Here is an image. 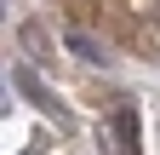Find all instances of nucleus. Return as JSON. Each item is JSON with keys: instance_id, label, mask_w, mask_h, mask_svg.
I'll return each mask as SVG.
<instances>
[{"instance_id": "obj_2", "label": "nucleus", "mask_w": 160, "mask_h": 155, "mask_svg": "<svg viewBox=\"0 0 160 155\" xmlns=\"http://www.w3.org/2000/svg\"><path fill=\"white\" fill-rule=\"evenodd\" d=\"M63 46H69V52L80 57V63H92V69H97V63H109V52H103V40H92L86 29H63Z\"/></svg>"}, {"instance_id": "obj_1", "label": "nucleus", "mask_w": 160, "mask_h": 155, "mask_svg": "<svg viewBox=\"0 0 160 155\" xmlns=\"http://www.w3.org/2000/svg\"><path fill=\"white\" fill-rule=\"evenodd\" d=\"M12 86H17V92H23V98H29V104H34L40 115H57V121H63V126H69V115H63V109H57V98H52V92H46V86H40V75H34L29 63H17V69H12Z\"/></svg>"}, {"instance_id": "obj_3", "label": "nucleus", "mask_w": 160, "mask_h": 155, "mask_svg": "<svg viewBox=\"0 0 160 155\" xmlns=\"http://www.w3.org/2000/svg\"><path fill=\"white\" fill-rule=\"evenodd\" d=\"M17 40H23V52H29V63H52V40H46V29H40V23H23V29H17Z\"/></svg>"}, {"instance_id": "obj_4", "label": "nucleus", "mask_w": 160, "mask_h": 155, "mask_svg": "<svg viewBox=\"0 0 160 155\" xmlns=\"http://www.w3.org/2000/svg\"><path fill=\"white\" fill-rule=\"evenodd\" d=\"M114 144H120V155H137V115L132 109L114 115Z\"/></svg>"}]
</instances>
